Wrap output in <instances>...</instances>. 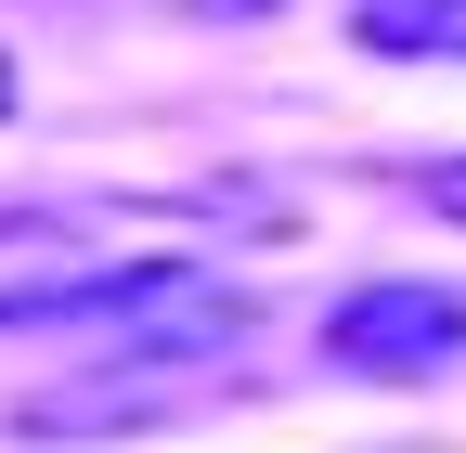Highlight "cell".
Wrapping results in <instances>:
<instances>
[{
	"instance_id": "cell-1",
	"label": "cell",
	"mask_w": 466,
	"mask_h": 453,
	"mask_svg": "<svg viewBox=\"0 0 466 453\" xmlns=\"http://www.w3.org/2000/svg\"><path fill=\"white\" fill-rule=\"evenodd\" d=\"M324 363H350V376H389V388L453 376V363H466V298H453V286H428V272L350 286V298L324 311Z\"/></svg>"
},
{
	"instance_id": "cell-5",
	"label": "cell",
	"mask_w": 466,
	"mask_h": 453,
	"mask_svg": "<svg viewBox=\"0 0 466 453\" xmlns=\"http://www.w3.org/2000/svg\"><path fill=\"white\" fill-rule=\"evenodd\" d=\"M195 14H272V0H195Z\"/></svg>"
},
{
	"instance_id": "cell-2",
	"label": "cell",
	"mask_w": 466,
	"mask_h": 453,
	"mask_svg": "<svg viewBox=\"0 0 466 453\" xmlns=\"http://www.w3.org/2000/svg\"><path fill=\"white\" fill-rule=\"evenodd\" d=\"M116 247H91V220L66 207H0V324H52Z\"/></svg>"
},
{
	"instance_id": "cell-3",
	"label": "cell",
	"mask_w": 466,
	"mask_h": 453,
	"mask_svg": "<svg viewBox=\"0 0 466 453\" xmlns=\"http://www.w3.org/2000/svg\"><path fill=\"white\" fill-rule=\"evenodd\" d=\"M363 52H389V65H466V0H363Z\"/></svg>"
},
{
	"instance_id": "cell-4",
	"label": "cell",
	"mask_w": 466,
	"mask_h": 453,
	"mask_svg": "<svg viewBox=\"0 0 466 453\" xmlns=\"http://www.w3.org/2000/svg\"><path fill=\"white\" fill-rule=\"evenodd\" d=\"M14 91H26V78H14V52H0V117H14Z\"/></svg>"
}]
</instances>
